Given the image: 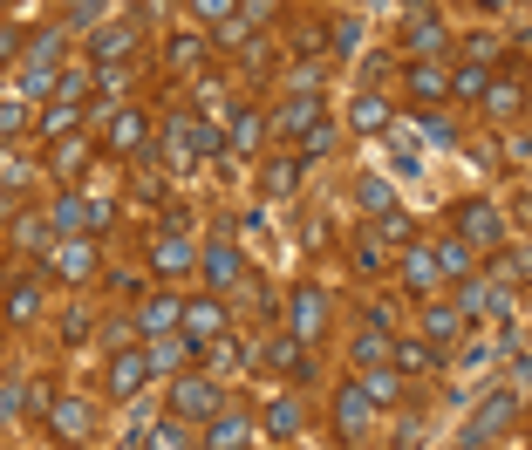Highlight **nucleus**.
I'll list each match as a JSON object with an SVG mask.
<instances>
[{"label": "nucleus", "mask_w": 532, "mask_h": 450, "mask_svg": "<svg viewBox=\"0 0 532 450\" xmlns=\"http://www.w3.org/2000/svg\"><path fill=\"white\" fill-rule=\"evenodd\" d=\"M151 266H157V273H171V280L198 266V253H191V239L178 232V225H171V232H157V239H151Z\"/></svg>", "instance_id": "1a4fd4ad"}, {"label": "nucleus", "mask_w": 532, "mask_h": 450, "mask_svg": "<svg viewBox=\"0 0 532 450\" xmlns=\"http://www.w3.org/2000/svg\"><path fill=\"white\" fill-rule=\"evenodd\" d=\"M505 300L492 294V287H478V280H464V300H457V314H498Z\"/></svg>", "instance_id": "e433bc0d"}, {"label": "nucleus", "mask_w": 532, "mask_h": 450, "mask_svg": "<svg viewBox=\"0 0 532 450\" xmlns=\"http://www.w3.org/2000/svg\"><path fill=\"white\" fill-rule=\"evenodd\" d=\"M362 389H369L376 410H389V403L403 396V369H369V375H362Z\"/></svg>", "instance_id": "b1692460"}, {"label": "nucleus", "mask_w": 532, "mask_h": 450, "mask_svg": "<svg viewBox=\"0 0 532 450\" xmlns=\"http://www.w3.org/2000/svg\"><path fill=\"white\" fill-rule=\"evenodd\" d=\"M14 239H21L28 253H55V239H62V232H55L48 219H21V232H14Z\"/></svg>", "instance_id": "2f4dec72"}, {"label": "nucleus", "mask_w": 532, "mask_h": 450, "mask_svg": "<svg viewBox=\"0 0 532 450\" xmlns=\"http://www.w3.org/2000/svg\"><path fill=\"white\" fill-rule=\"evenodd\" d=\"M21 123H28V110H21V103H0V137H14Z\"/></svg>", "instance_id": "49530a36"}, {"label": "nucleus", "mask_w": 532, "mask_h": 450, "mask_svg": "<svg viewBox=\"0 0 532 450\" xmlns=\"http://www.w3.org/2000/svg\"><path fill=\"white\" fill-rule=\"evenodd\" d=\"M48 225H55L62 239H82V232H96V212H89V198H82V191H69V198H55Z\"/></svg>", "instance_id": "4468645a"}, {"label": "nucleus", "mask_w": 532, "mask_h": 450, "mask_svg": "<svg viewBox=\"0 0 532 450\" xmlns=\"http://www.w3.org/2000/svg\"><path fill=\"white\" fill-rule=\"evenodd\" d=\"M355 266H362V273H389V253H382L376 239H362V246H355Z\"/></svg>", "instance_id": "79ce46f5"}, {"label": "nucleus", "mask_w": 532, "mask_h": 450, "mask_svg": "<svg viewBox=\"0 0 532 450\" xmlns=\"http://www.w3.org/2000/svg\"><path fill=\"white\" fill-rule=\"evenodd\" d=\"M191 355H198V341H185V335H151V348H144L151 375H157V369H164V375H171V369H185Z\"/></svg>", "instance_id": "f3484780"}, {"label": "nucleus", "mask_w": 532, "mask_h": 450, "mask_svg": "<svg viewBox=\"0 0 532 450\" xmlns=\"http://www.w3.org/2000/svg\"><path fill=\"white\" fill-rule=\"evenodd\" d=\"M266 437H273V444H294V437H301V403H294V396H273V403H266Z\"/></svg>", "instance_id": "aec40b11"}, {"label": "nucleus", "mask_w": 532, "mask_h": 450, "mask_svg": "<svg viewBox=\"0 0 532 450\" xmlns=\"http://www.w3.org/2000/svg\"><path fill=\"white\" fill-rule=\"evenodd\" d=\"M403 48H444V21H437V7H430V0H417V7H410V14H403Z\"/></svg>", "instance_id": "9b49d317"}, {"label": "nucleus", "mask_w": 532, "mask_h": 450, "mask_svg": "<svg viewBox=\"0 0 532 450\" xmlns=\"http://www.w3.org/2000/svg\"><path fill=\"white\" fill-rule=\"evenodd\" d=\"M144 137H151V116H144V110H110V130H103V144H110L116 157H130Z\"/></svg>", "instance_id": "f8f14e48"}, {"label": "nucleus", "mask_w": 532, "mask_h": 450, "mask_svg": "<svg viewBox=\"0 0 532 450\" xmlns=\"http://www.w3.org/2000/svg\"><path fill=\"white\" fill-rule=\"evenodd\" d=\"M198 266L212 273V287H239V273H246V266H239V246H232V239H212Z\"/></svg>", "instance_id": "a211bd4d"}, {"label": "nucleus", "mask_w": 532, "mask_h": 450, "mask_svg": "<svg viewBox=\"0 0 532 450\" xmlns=\"http://www.w3.org/2000/svg\"><path fill=\"white\" fill-rule=\"evenodd\" d=\"M191 144L205 150V157H226V130L219 123H191Z\"/></svg>", "instance_id": "a19ab883"}, {"label": "nucleus", "mask_w": 532, "mask_h": 450, "mask_svg": "<svg viewBox=\"0 0 532 450\" xmlns=\"http://www.w3.org/2000/svg\"><path fill=\"white\" fill-rule=\"evenodd\" d=\"M294 185H301V164H273V178H266V191H273V198H287Z\"/></svg>", "instance_id": "37998d69"}, {"label": "nucleus", "mask_w": 532, "mask_h": 450, "mask_svg": "<svg viewBox=\"0 0 532 450\" xmlns=\"http://www.w3.org/2000/svg\"><path fill=\"white\" fill-rule=\"evenodd\" d=\"M185 7L205 21V28H219V21H232V14H239V0H185Z\"/></svg>", "instance_id": "ea45409f"}, {"label": "nucleus", "mask_w": 532, "mask_h": 450, "mask_svg": "<svg viewBox=\"0 0 532 450\" xmlns=\"http://www.w3.org/2000/svg\"><path fill=\"white\" fill-rule=\"evenodd\" d=\"M76 123H82V110H76V103H55V110L41 116V137H55V144H62V137H69Z\"/></svg>", "instance_id": "c9c22d12"}, {"label": "nucleus", "mask_w": 532, "mask_h": 450, "mask_svg": "<svg viewBox=\"0 0 532 450\" xmlns=\"http://www.w3.org/2000/svg\"><path fill=\"white\" fill-rule=\"evenodd\" d=\"M444 89H451V69H444V62H410V96H417V103H437Z\"/></svg>", "instance_id": "412c9836"}, {"label": "nucleus", "mask_w": 532, "mask_h": 450, "mask_svg": "<svg viewBox=\"0 0 532 450\" xmlns=\"http://www.w3.org/2000/svg\"><path fill=\"white\" fill-rule=\"evenodd\" d=\"M430 253H437V273H451V280L471 273V246H464V239H437Z\"/></svg>", "instance_id": "bb28decb"}, {"label": "nucleus", "mask_w": 532, "mask_h": 450, "mask_svg": "<svg viewBox=\"0 0 532 450\" xmlns=\"http://www.w3.org/2000/svg\"><path fill=\"white\" fill-rule=\"evenodd\" d=\"M369 410H376V403H369V389H362V382H348L342 396H335V423H342V444H362V437H369Z\"/></svg>", "instance_id": "6e6552de"}, {"label": "nucleus", "mask_w": 532, "mask_h": 450, "mask_svg": "<svg viewBox=\"0 0 532 450\" xmlns=\"http://www.w3.org/2000/svg\"><path fill=\"white\" fill-rule=\"evenodd\" d=\"M144 382H151V362H144V348H123V355L110 362V396H116V403H130Z\"/></svg>", "instance_id": "9d476101"}, {"label": "nucleus", "mask_w": 532, "mask_h": 450, "mask_svg": "<svg viewBox=\"0 0 532 450\" xmlns=\"http://www.w3.org/2000/svg\"><path fill=\"white\" fill-rule=\"evenodd\" d=\"M485 110L492 116H519L526 110V89H519V82H492V89H485Z\"/></svg>", "instance_id": "c756f323"}, {"label": "nucleus", "mask_w": 532, "mask_h": 450, "mask_svg": "<svg viewBox=\"0 0 532 450\" xmlns=\"http://www.w3.org/2000/svg\"><path fill=\"white\" fill-rule=\"evenodd\" d=\"M178 335L198 341V348L226 341V307H219V300H185V321H178Z\"/></svg>", "instance_id": "39448f33"}, {"label": "nucleus", "mask_w": 532, "mask_h": 450, "mask_svg": "<svg viewBox=\"0 0 532 450\" xmlns=\"http://www.w3.org/2000/svg\"><path fill=\"white\" fill-rule=\"evenodd\" d=\"M137 48H144V28H137V21H116V28L96 35V69H123Z\"/></svg>", "instance_id": "0eeeda50"}, {"label": "nucleus", "mask_w": 532, "mask_h": 450, "mask_svg": "<svg viewBox=\"0 0 532 450\" xmlns=\"http://www.w3.org/2000/svg\"><path fill=\"white\" fill-rule=\"evenodd\" d=\"M457 239L492 253L498 239H505V212H498V205H485V198H464V205H457Z\"/></svg>", "instance_id": "f03ea898"}, {"label": "nucleus", "mask_w": 532, "mask_h": 450, "mask_svg": "<svg viewBox=\"0 0 532 450\" xmlns=\"http://www.w3.org/2000/svg\"><path fill=\"white\" fill-rule=\"evenodd\" d=\"M382 355H396V341L369 328V335H355V369H382Z\"/></svg>", "instance_id": "cd10ccee"}, {"label": "nucleus", "mask_w": 532, "mask_h": 450, "mask_svg": "<svg viewBox=\"0 0 532 450\" xmlns=\"http://www.w3.org/2000/svg\"><path fill=\"white\" fill-rule=\"evenodd\" d=\"M14 48H28V41L14 35V28H0V62H7V55H14Z\"/></svg>", "instance_id": "8fccbe9b"}, {"label": "nucleus", "mask_w": 532, "mask_h": 450, "mask_svg": "<svg viewBox=\"0 0 532 450\" xmlns=\"http://www.w3.org/2000/svg\"><path fill=\"white\" fill-rule=\"evenodd\" d=\"M260 362H266V369H287V375H301V341H294V335L266 341V348H260Z\"/></svg>", "instance_id": "c85d7f7f"}, {"label": "nucleus", "mask_w": 532, "mask_h": 450, "mask_svg": "<svg viewBox=\"0 0 532 450\" xmlns=\"http://www.w3.org/2000/svg\"><path fill=\"white\" fill-rule=\"evenodd\" d=\"M348 123H355V130H382V123H389V103H382V96H355Z\"/></svg>", "instance_id": "f704fd0d"}, {"label": "nucleus", "mask_w": 532, "mask_h": 450, "mask_svg": "<svg viewBox=\"0 0 532 450\" xmlns=\"http://www.w3.org/2000/svg\"><path fill=\"white\" fill-rule=\"evenodd\" d=\"M478 7H485V14H505V7H512V0H478Z\"/></svg>", "instance_id": "3c124183"}, {"label": "nucleus", "mask_w": 532, "mask_h": 450, "mask_svg": "<svg viewBox=\"0 0 532 450\" xmlns=\"http://www.w3.org/2000/svg\"><path fill=\"white\" fill-rule=\"evenodd\" d=\"M82 164H89V144H82V137H62V150H55V178H82Z\"/></svg>", "instance_id": "72a5a7b5"}, {"label": "nucleus", "mask_w": 532, "mask_h": 450, "mask_svg": "<svg viewBox=\"0 0 532 450\" xmlns=\"http://www.w3.org/2000/svg\"><path fill=\"white\" fill-rule=\"evenodd\" d=\"M219 410H226V389H219L212 375H178V382H171V416H198V423H212Z\"/></svg>", "instance_id": "f257e3e1"}, {"label": "nucleus", "mask_w": 532, "mask_h": 450, "mask_svg": "<svg viewBox=\"0 0 532 450\" xmlns=\"http://www.w3.org/2000/svg\"><path fill=\"white\" fill-rule=\"evenodd\" d=\"M321 328H328V294L321 287H294V300H287V335L301 341H321Z\"/></svg>", "instance_id": "7ed1b4c3"}, {"label": "nucleus", "mask_w": 532, "mask_h": 450, "mask_svg": "<svg viewBox=\"0 0 532 450\" xmlns=\"http://www.w3.org/2000/svg\"><path fill=\"white\" fill-rule=\"evenodd\" d=\"M178 321H185V300L178 294H151L137 307V328H144V335H178Z\"/></svg>", "instance_id": "ddd939ff"}, {"label": "nucleus", "mask_w": 532, "mask_h": 450, "mask_svg": "<svg viewBox=\"0 0 532 450\" xmlns=\"http://www.w3.org/2000/svg\"><path fill=\"white\" fill-rule=\"evenodd\" d=\"M48 430L62 437V444H89V430H96V410L82 403V396H48Z\"/></svg>", "instance_id": "20e7f679"}, {"label": "nucleus", "mask_w": 532, "mask_h": 450, "mask_svg": "<svg viewBox=\"0 0 532 450\" xmlns=\"http://www.w3.org/2000/svg\"><path fill=\"white\" fill-rule=\"evenodd\" d=\"M219 41H226V48H246V41H253V21H239V14L219 21Z\"/></svg>", "instance_id": "a18cd8bd"}, {"label": "nucleus", "mask_w": 532, "mask_h": 450, "mask_svg": "<svg viewBox=\"0 0 532 450\" xmlns=\"http://www.w3.org/2000/svg\"><path fill=\"white\" fill-rule=\"evenodd\" d=\"M457 328H464V314H457V307H423V335L437 341V348L457 341Z\"/></svg>", "instance_id": "a878e982"}, {"label": "nucleus", "mask_w": 532, "mask_h": 450, "mask_svg": "<svg viewBox=\"0 0 532 450\" xmlns=\"http://www.w3.org/2000/svg\"><path fill=\"white\" fill-rule=\"evenodd\" d=\"M41 287H48V273H35V280H14V287H7V321H14V328L41 321Z\"/></svg>", "instance_id": "dca6fc26"}, {"label": "nucleus", "mask_w": 532, "mask_h": 450, "mask_svg": "<svg viewBox=\"0 0 532 450\" xmlns=\"http://www.w3.org/2000/svg\"><path fill=\"white\" fill-rule=\"evenodd\" d=\"M451 89L464 96V103H485V89H492V69H485V55H471V62L451 75Z\"/></svg>", "instance_id": "4be33fe9"}, {"label": "nucleus", "mask_w": 532, "mask_h": 450, "mask_svg": "<svg viewBox=\"0 0 532 450\" xmlns=\"http://www.w3.org/2000/svg\"><path fill=\"white\" fill-rule=\"evenodd\" d=\"M505 423H512V396H492V403H485V416H478V430H471V444H485V437H492V430H505Z\"/></svg>", "instance_id": "473e14b6"}, {"label": "nucleus", "mask_w": 532, "mask_h": 450, "mask_svg": "<svg viewBox=\"0 0 532 450\" xmlns=\"http://www.w3.org/2000/svg\"><path fill=\"white\" fill-rule=\"evenodd\" d=\"M226 144H232V150H260V110H232Z\"/></svg>", "instance_id": "7c9ffc66"}, {"label": "nucleus", "mask_w": 532, "mask_h": 450, "mask_svg": "<svg viewBox=\"0 0 532 450\" xmlns=\"http://www.w3.org/2000/svg\"><path fill=\"white\" fill-rule=\"evenodd\" d=\"M273 14V0H239V21H266Z\"/></svg>", "instance_id": "09e8293b"}, {"label": "nucleus", "mask_w": 532, "mask_h": 450, "mask_svg": "<svg viewBox=\"0 0 532 450\" xmlns=\"http://www.w3.org/2000/svg\"><path fill=\"white\" fill-rule=\"evenodd\" d=\"M48 273H55V280H69V287H82V280L96 273V246H89V239H55Z\"/></svg>", "instance_id": "423d86ee"}, {"label": "nucleus", "mask_w": 532, "mask_h": 450, "mask_svg": "<svg viewBox=\"0 0 532 450\" xmlns=\"http://www.w3.org/2000/svg\"><path fill=\"white\" fill-rule=\"evenodd\" d=\"M423 137H430V144H451L457 130H451V123H444V116H423Z\"/></svg>", "instance_id": "de8ad7c7"}, {"label": "nucleus", "mask_w": 532, "mask_h": 450, "mask_svg": "<svg viewBox=\"0 0 532 450\" xmlns=\"http://www.w3.org/2000/svg\"><path fill=\"white\" fill-rule=\"evenodd\" d=\"M103 14H110V0H69V21H76V28L103 21Z\"/></svg>", "instance_id": "c03bdc74"}, {"label": "nucleus", "mask_w": 532, "mask_h": 450, "mask_svg": "<svg viewBox=\"0 0 532 450\" xmlns=\"http://www.w3.org/2000/svg\"><path fill=\"white\" fill-rule=\"evenodd\" d=\"M164 55H171V69H198V62H205V41H198V35H171Z\"/></svg>", "instance_id": "4c0bfd02"}, {"label": "nucleus", "mask_w": 532, "mask_h": 450, "mask_svg": "<svg viewBox=\"0 0 532 450\" xmlns=\"http://www.w3.org/2000/svg\"><path fill=\"white\" fill-rule=\"evenodd\" d=\"M273 123H280V130H287V137H307V130H314V123H321V103H314V96H294V103H287V110L273 116Z\"/></svg>", "instance_id": "5701e85b"}, {"label": "nucleus", "mask_w": 532, "mask_h": 450, "mask_svg": "<svg viewBox=\"0 0 532 450\" xmlns=\"http://www.w3.org/2000/svg\"><path fill=\"white\" fill-rule=\"evenodd\" d=\"M246 444H253V423L239 410H219L205 423V450H246Z\"/></svg>", "instance_id": "2eb2a0df"}, {"label": "nucleus", "mask_w": 532, "mask_h": 450, "mask_svg": "<svg viewBox=\"0 0 532 450\" xmlns=\"http://www.w3.org/2000/svg\"><path fill=\"white\" fill-rule=\"evenodd\" d=\"M362 205L389 219V212H396V191H389V178H376V171H369V178H362Z\"/></svg>", "instance_id": "58836bf2"}, {"label": "nucleus", "mask_w": 532, "mask_h": 450, "mask_svg": "<svg viewBox=\"0 0 532 450\" xmlns=\"http://www.w3.org/2000/svg\"><path fill=\"white\" fill-rule=\"evenodd\" d=\"M437 280H444V273H437V253H430V246H410V253H403V287H410V294H430Z\"/></svg>", "instance_id": "6ab92c4d"}, {"label": "nucleus", "mask_w": 532, "mask_h": 450, "mask_svg": "<svg viewBox=\"0 0 532 450\" xmlns=\"http://www.w3.org/2000/svg\"><path fill=\"white\" fill-rule=\"evenodd\" d=\"M430 362H437V341H417V335H403V341H396V369H403V375L430 369Z\"/></svg>", "instance_id": "393cba45"}]
</instances>
